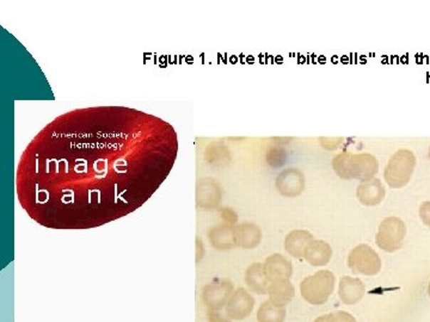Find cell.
<instances>
[{
	"instance_id": "44dd1931",
	"label": "cell",
	"mask_w": 430,
	"mask_h": 322,
	"mask_svg": "<svg viewBox=\"0 0 430 322\" xmlns=\"http://www.w3.org/2000/svg\"><path fill=\"white\" fill-rule=\"evenodd\" d=\"M315 322H356L355 318L345 311H335L315 318Z\"/></svg>"
},
{
	"instance_id": "d4e9b609",
	"label": "cell",
	"mask_w": 430,
	"mask_h": 322,
	"mask_svg": "<svg viewBox=\"0 0 430 322\" xmlns=\"http://www.w3.org/2000/svg\"><path fill=\"white\" fill-rule=\"evenodd\" d=\"M428 294H429V296H430V283H429V285H428Z\"/></svg>"
},
{
	"instance_id": "7c38bea8",
	"label": "cell",
	"mask_w": 430,
	"mask_h": 322,
	"mask_svg": "<svg viewBox=\"0 0 430 322\" xmlns=\"http://www.w3.org/2000/svg\"><path fill=\"white\" fill-rule=\"evenodd\" d=\"M365 293H366L365 284L359 278L349 277V276L341 278L338 295L343 304L348 306L359 304L365 296Z\"/></svg>"
},
{
	"instance_id": "6da1fadb",
	"label": "cell",
	"mask_w": 430,
	"mask_h": 322,
	"mask_svg": "<svg viewBox=\"0 0 430 322\" xmlns=\"http://www.w3.org/2000/svg\"><path fill=\"white\" fill-rule=\"evenodd\" d=\"M177 154V133L160 117L126 107L77 109L26 146L16 191L30 219L46 228H96L142 207Z\"/></svg>"
},
{
	"instance_id": "30bf717a",
	"label": "cell",
	"mask_w": 430,
	"mask_h": 322,
	"mask_svg": "<svg viewBox=\"0 0 430 322\" xmlns=\"http://www.w3.org/2000/svg\"><path fill=\"white\" fill-rule=\"evenodd\" d=\"M385 188L379 178H372L366 182H361L356 190V197L361 204L367 207H374L382 203L385 198Z\"/></svg>"
},
{
	"instance_id": "ffe728a7",
	"label": "cell",
	"mask_w": 430,
	"mask_h": 322,
	"mask_svg": "<svg viewBox=\"0 0 430 322\" xmlns=\"http://www.w3.org/2000/svg\"><path fill=\"white\" fill-rule=\"evenodd\" d=\"M285 318V306L274 304L271 300L264 301L257 311L258 322H283Z\"/></svg>"
},
{
	"instance_id": "9c48e42d",
	"label": "cell",
	"mask_w": 430,
	"mask_h": 322,
	"mask_svg": "<svg viewBox=\"0 0 430 322\" xmlns=\"http://www.w3.org/2000/svg\"><path fill=\"white\" fill-rule=\"evenodd\" d=\"M255 307V300L250 294L239 288L231 295L226 304V315L231 320H243L251 314Z\"/></svg>"
},
{
	"instance_id": "ac0fdd59",
	"label": "cell",
	"mask_w": 430,
	"mask_h": 322,
	"mask_svg": "<svg viewBox=\"0 0 430 322\" xmlns=\"http://www.w3.org/2000/svg\"><path fill=\"white\" fill-rule=\"evenodd\" d=\"M294 294H295V290L290 279L271 281L269 289H268L269 300L280 306L290 304L294 297Z\"/></svg>"
},
{
	"instance_id": "5b68a950",
	"label": "cell",
	"mask_w": 430,
	"mask_h": 322,
	"mask_svg": "<svg viewBox=\"0 0 430 322\" xmlns=\"http://www.w3.org/2000/svg\"><path fill=\"white\" fill-rule=\"evenodd\" d=\"M407 234V227L401 219L389 216L379 226L375 242L386 252H396L402 247Z\"/></svg>"
},
{
	"instance_id": "ba28073f",
	"label": "cell",
	"mask_w": 430,
	"mask_h": 322,
	"mask_svg": "<svg viewBox=\"0 0 430 322\" xmlns=\"http://www.w3.org/2000/svg\"><path fill=\"white\" fill-rule=\"evenodd\" d=\"M276 188L282 196L297 197L305 189V176L299 168H287L276 178Z\"/></svg>"
},
{
	"instance_id": "52a82bcc",
	"label": "cell",
	"mask_w": 430,
	"mask_h": 322,
	"mask_svg": "<svg viewBox=\"0 0 430 322\" xmlns=\"http://www.w3.org/2000/svg\"><path fill=\"white\" fill-rule=\"evenodd\" d=\"M234 294V284L230 281L221 279L204 285L201 291V299L208 311H219L226 306Z\"/></svg>"
},
{
	"instance_id": "7402d4cb",
	"label": "cell",
	"mask_w": 430,
	"mask_h": 322,
	"mask_svg": "<svg viewBox=\"0 0 430 322\" xmlns=\"http://www.w3.org/2000/svg\"><path fill=\"white\" fill-rule=\"evenodd\" d=\"M319 140H320V144H322L324 149H330L331 151V149H337L343 139L342 137H320Z\"/></svg>"
},
{
	"instance_id": "cb8c5ba5",
	"label": "cell",
	"mask_w": 430,
	"mask_h": 322,
	"mask_svg": "<svg viewBox=\"0 0 430 322\" xmlns=\"http://www.w3.org/2000/svg\"><path fill=\"white\" fill-rule=\"evenodd\" d=\"M207 318L209 322H230L231 318L219 311H208Z\"/></svg>"
},
{
	"instance_id": "2e32d148",
	"label": "cell",
	"mask_w": 430,
	"mask_h": 322,
	"mask_svg": "<svg viewBox=\"0 0 430 322\" xmlns=\"http://www.w3.org/2000/svg\"><path fill=\"white\" fill-rule=\"evenodd\" d=\"M245 283L253 293L258 295H267L271 281L264 272L262 264H253L245 272Z\"/></svg>"
},
{
	"instance_id": "5bb4252c",
	"label": "cell",
	"mask_w": 430,
	"mask_h": 322,
	"mask_svg": "<svg viewBox=\"0 0 430 322\" xmlns=\"http://www.w3.org/2000/svg\"><path fill=\"white\" fill-rule=\"evenodd\" d=\"M332 248L322 240H312L305 249L304 258L313 267H322L330 262Z\"/></svg>"
},
{
	"instance_id": "d6986e66",
	"label": "cell",
	"mask_w": 430,
	"mask_h": 322,
	"mask_svg": "<svg viewBox=\"0 0 430 322\" xmlns=\"http://www.w3.org/2000/svg\"><path fill=\"white\" fill-rule=\"evenodd\" d=\"M220 200H221L220 186L213 181L202 183L197 196V202L201 207L211 209L216 207L220 203Z\"/></svg>"
},
{
	"instance_id": "603a6c76",
	"label": "cell",
	"mask_w": 430,
	"mask_h": 322,
	"mask_svg": "<svg viewBox=\"0 0 430 322\" xmlns=\"http://www.w3.org/2000/svg\"><path fill=\"white\" fill-rule=\"evenodd\" d=\"M419 218L426 227H430V202H423L419 207Z\"/></svg>"
},
{
	"instance_id": "484cf974",
	"label": "cell",
	"mask_w": 430,
	"mask_h": 322,
	"mask_svg": "<svg viewBox=\"0 0 430 322\" xmlns=\"http://www.w3.org/2000/svg\"><path fill=\"white\" fill-rule=\"evenodd\" d=\"M428 156H429V159H430V149H429V153H428Z\"/></svg>"
},
{
	"instance_id": "7a4b0ae2",
	"label": "cell",
	"mask_w": 430,
	"mask_h": 322,
	"mask_svg": "<svg viewBox=\"0 0 430 322\" xmlns=\"http://www.w3.org/2000/svg\"><path fill=\"white\" fill-rule=\"evenodd\" d=\"M332 167L342 179H359L361 182L369 181L378 173L379 163L369 153H338L332 159Z\"/></svg>"
},
{
	"instance_id": "9a60e30c",
	"label": "cell",
	"mask_w": 430,
	"mask_h": 322,
	"mask_svg": "<svg viewBox=\"0 0 430 322\" xmlns=\"http://www.w3.org/2000/svg\"><path fill=\"white\" fill-rule=\"evenodd\" d=\"M211 246L216 249H230L237 246L236 227L231 225L214 227L208 232Z\"/></svg>"
},
{
	"instance_id": "e0dca14e",
	"label": "cell",
	"mask_w": 430,
	"mask_h": 322,
	"mask_svg": "<svg viewBox=\"0 0 430 322\" xmlns=\"http://www.w3.org/2000/svg\"><path fill=\"white\" fill-rule=\"evenodd\" d=\"M262 232L253 223H243L236 227L237 246L243 248H255L260 245Z\"/></svg>"
},
{
	"instance_id": "3957f363",
	"label": "cell",
	"mask_w": 430,
	"mask_h": 322,
	"mask_svg": "<svg viewBox=\"0 0 430 322\" xmlns=\"http://www.w3.org/2000/svg\"><path fill=\"white\" fill-rule=\"evenodd\" d=\"M416 156L409 149H399L389 158L384 171L386 183L393 189L407 186L415 170Z\"/></svg>"
},
{
	"instance_id": "4fadbf2b",
	"label": "cell",
	"mask_w": 430,
	"mask_h": 322,
	"mask_svg": "<svg viewBox=\"0 0 430 322\" xmlns=\"http://www.w3.org/2000/svg\"><path fill=\"white\" fill-rule=\"evenodd\" d=\"M313 240V235L304 230H292L285 239V249L290 256L301 259L304 258L305 249Z\"/></svg>"
},
{
	"instance_id": "8fae6325",
	"label": "cell",
	"mask_w": 430,
	"mask_h": 322,
	"mask_svg": "<svg viewBox=\"0 0 430 322\" xmlns=\"http://www.w3.org/2000/svg\"><path fill=\"white\" fill-rule=\"evenodd\" d=\"M263 269L271 283L281 281V279H290L293 274L292 263L281 254H273V256L268 257L264 262Z\"/></svg>"
},
{
	"instance_id": "277c9868",
	"label": "cell",
	"mask_w": 430,
	"mask_h": 322,
	"mask_svg": "<svg viewBox=\"0 0 430 322\" xmlns=\"http://www.w3.org/2000/svg\"><path fill=\"white\" fill-rule=\"evenodd\" d=\"M335 289V274L331 271H319L301 281V296L308 304L320 306L329 300Z\"/></svg>"
},
{
	"instance_id": "8992f818",
	"label": "cell",
	"mask_w": 430,
	"mask_h": 322,
	"mask_svg": "<svg viewBox=\"0 0 430 322\" xmlns=\"http://www.w3.org/2000/svg\"><path fill=\"white\" fill-rule=\"evenodd\" d=\"M348 267L357 274L374 276L382 270V259L371 246L359 245L349 253Z\"/></svg>"
}]
</instances>
